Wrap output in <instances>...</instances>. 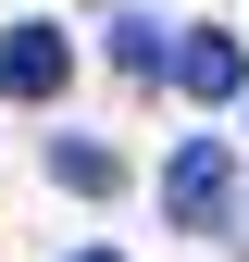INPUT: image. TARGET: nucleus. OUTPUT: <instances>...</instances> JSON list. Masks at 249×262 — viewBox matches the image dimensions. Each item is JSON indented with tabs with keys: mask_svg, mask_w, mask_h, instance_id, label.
Listing matches in <instances>:
<instances>
[{
	"mask_svg": "<svg viewBox=\"0 0 249 262\" xmlns=\"http://www.w3.org/2000/svg\"><path fill=\"white\" fill-rule=\"evenodd\" d=\"M225 200H237V162H225V138H187V150L162 162V212L212 237V212H225Z\"/></svg>",
	"mask_w": 249,
	"mask_h": 262,
	"instance_id": "nucleus-1",
	"label": "nucleus"
},
{
	"mask_svg": "<svg viewBox=\"0 0 249 262\" xmlns=\"http://www.w3.org/2000/svg\"><path fill=\"white\" fill-rule=\"evenodd\" d=\"M62 75H75L62 25H13V38H0V88H13V100H62Z\"/></svg>",
	"mask_w": 249,
	"mask_h": 262,
	"instance_id": "nucleus-2",
	"label": "nucleus"
},
{
	"mask_svg": "<svg viewBox=\"0 0 249 262\" xmlns=\"http://www.w3.org/2000/svg\"><path fill=\"white\" fill-rule=\"evenodd\" d=\"M175 88H200V100H237V88H249V50L225 38V25H200V38H175Z\"/></svg>",
	"mask_w": 249,
	"mask_h": 262,
	"instance_id": "nucleus-3",
	"label": "nucleus"
},
{
	"mask_svg": "<svg viewBox=\"0 0 249 262\" xmlns=\"http://www.w3.org/2000/svg\"><path fill=\"white\" fill-rule=\"evenodd\" d=\"M112 62H124V75H175V38L150 13H112Z\"/></svg>",
	"mask_w": 249,
	"mask_h": 262,
	"instance_id": "nucleus-4",
	"label": "nucleus"
},
{
	"mask_svg": "<svg viewBox=\"0 0 249 262\" xmlns=\"http://www.w3.org/2000/svg\"><path fill=\"white\" fill-rule=\"evenodd\" d=\"M50 175H62V187H75V200H100V187L124 175V162H112L100 138H50Z\"/></svg>",
	"mask_w": 249,
	"mask_h": 262,
	"instance_id": "nucleus-5",
	"label": "nucleus"
},
{
	"mask_svg": "<svg viewBox=\"0 0 249 262\" xmlns=\"http://www.w3.org/2000/svg\"><path fill=\"white\" fill-rule=\"evenodd\" d=\"M75 262H112V250H75Z\"/></svg>",
	"mask_w": 249,
	"mask_h": 262,
	"instance_id": "nucleus-6",
	"label": "nucleus"
}]
</instances>
